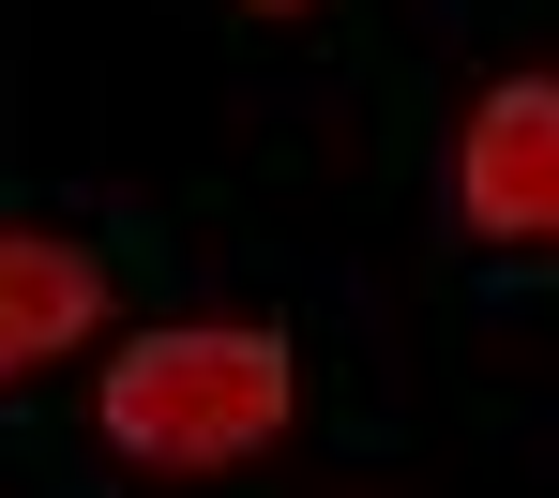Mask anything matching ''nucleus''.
<instances>
[{"label": "nucleus", "instance_id": "7ed1b4c3", "mask_svg": "<svg viewBox=\"0 0 559 498\" xmlns=\"http://www.w3.org/2000/svg\"><path fill=\"white\" fill-rule=\"evenodd\" d=\"M92 317H106V272L76 242H0V378L46 363V348H76Z\"/></svg>", "mask_w": 559, "mask_h": 498}, {"label": "nucleus", "instance_id": "f257e3e1", "mask_svg": "<svg viewBox=\"0 0 559 498\" xmlns=\"http://www.w3.org/2000/svg\"><path fill=\"white\" fill-rule=\"evenodd\" d=\"M287 423V348L273 332H152L106 363V438L152 469H227Z\"/></svg>", "mask_w": 559, "mask_h": 498}, {"label": "nucleus", "instance_id": "f03ea898", "mask_svg": "<svg viewBox=\"0 0 559 498\" xmlns=\"http://www.w3.org/2000/svg\"><path fill=\"white\" fill-rule=\"evenodd\" d=\"M468 227L484 242H559V76H514L468 121Z\"/></svg>", "mask_w": 559, "mask_h": 498}]
</instances>
